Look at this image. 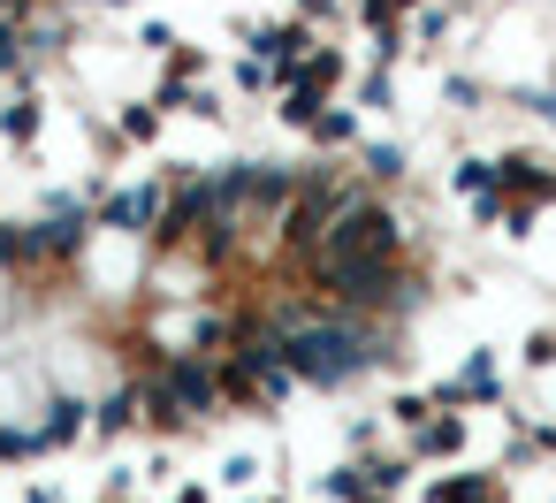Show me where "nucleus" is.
<instances>
[{
	"label": "nucleus",
	"instance_id": "1",
	"mask_svg": "<svg viewBox=\"0 0 556 503\" xmlns=\"http://www.w3.org/2000/svg\"><path fill=\"white\" fill-rule=\"evenodd\" d=\"M290 359H298L305 374H343V366L358 359V343H351V336H336V328H305V336L290 343Z\"/></svg>",
	"mask_w": 556,
	"mask_h": 503
},
{
	"label": "nucleus",
	"instance_id": "2",
	"mask_svg": "<svg viewBox=\"0 0 556 503\" xmlns=\"http://www.w3.org/2000/svg\"><path fill=\"white\" fill-rule=\"evenodd\" d=\"M381 237H389V229H381L374 214H351V229H336V237H328V260H336V267H351V260H358V252H374Z\"/></svg>",
	"mask_w": 556,
	"mask_h": 503
},
{
	"label": "nucleus",
	"instance_id": "3",
	"mask_svg": "<svg viewBox=\"0 0 556 503\" xmlns=\"http://www.w3.org/2000/svg\"><path fill=\"white\" fill-rule=\"evenodd\" d=\"M153 206H161L153 191H123V199H108V222H115V229H138V222H146Z\"/></svg>",
	"mask_w": 556,
	"mask_h": 503
}]
</instances>
